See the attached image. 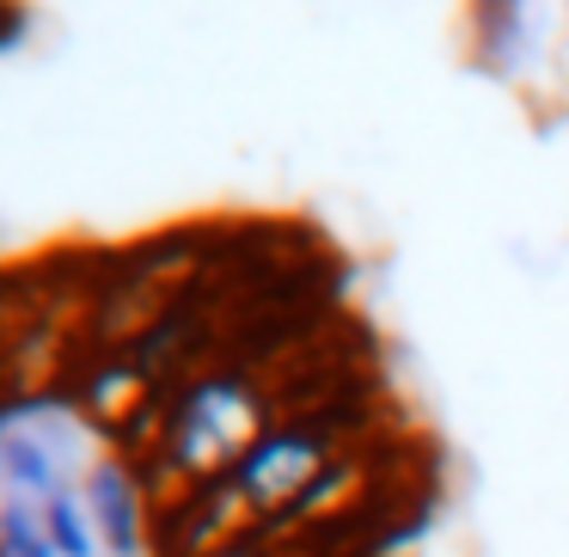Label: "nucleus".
<instances>
[{
	"instance_id": "nucleus-1",
	"label": "nucleus",
	"mask_w": 569,
	"mask_h": 557,
	"mask_svg": "<svg viewBox=\"0 0 569 557\" xmlns=\"http://www.w3.org/2000/svg\"><path fill=\"white\" fill-rule=\"evenodd\" d=\"M270 429V392L239 368H214L202 380L178 386L160 405L148 484H166V503H178L184 490H202V484H221Z\"/></svg>"
},
{
	"instance_id": "nucleus-2",
	"label": "nucleus",
	"mask_w": 569,
	"mask_h": 557,
	"mask_svg": "<svg viewBox=\"0 0 569 557\" xmlns=\"http://www.w3.org/2000/svg\"><path fill=\"white\" fill-rule=\"evenodd\" d=\"M343 459V429L331 417H282L246 459L233 466V496L258 533H276L300 515L312 484Z\"/></svg>"
},
{
	"instance_id": "nucleus-3",
	"label": "nucleus",
	"mask_w": 569,
	"mask_h": 557,
	"mask_svg": "<svg viewBox=\"0 0 569 557\" xmlns=\"http://www.w3.org/2000/svg\"><path fill=\"white\" fill-rule=\"evenodd\" d=\"M87 508H92V527H99V539L111 545V551H136V545L148 539V490L136 484L129 466H111V459H104L87 484Z\"/></svg>"
},
{
	"instance_id": "nucleus-4",
	"label": "nucleus",
	"mask_w": 569,
	"mask_h": 557,
	"mask_svg": "<svg viewBox=\"0 0 569 557\" xmlns=\"http://www.w3.org/2000/svg\"><path fill=\"white\" fill-rule=\"evenodd\" d=\"M43 533H50V551L56 557H99V527H92V508L87 496H43Z\"/></svg>"
},
{
	"instance_id": "nucleus-5",
	"label": "nucleus",
	"mask_w": 569,
	"mask_h": 557,
	"mask_svg": "<svg viewBox=\"0 0 569 557\" xmlns=\"http://www.w3.org/2000/svg\"><path fill=\"white\" fill-rule=\"evenodd\" d=\"M209 557H270V533H246V539L221 545V551H209Z\"/></svg>"
}]
</instances>
